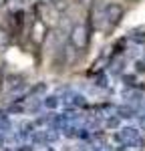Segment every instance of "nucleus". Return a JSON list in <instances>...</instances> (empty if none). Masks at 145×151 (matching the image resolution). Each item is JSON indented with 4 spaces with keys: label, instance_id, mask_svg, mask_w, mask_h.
<instances>
[]
</instances>
